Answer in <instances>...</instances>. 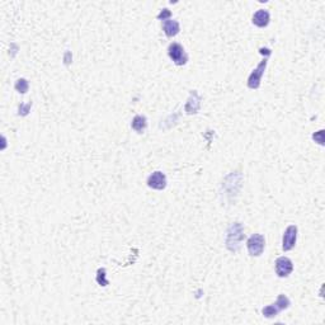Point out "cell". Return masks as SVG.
<instances>
[{"instance_id":"6da1fadb","label":"cell","mask_w":325,"mask_h":325,"mask_svg":"<svg viewBox=\"0 0 325 325\" xmlns=\"http://www.w3.org/2000/svg\"><path fill=\"white\" fill-rule=\"evenodd\" d=\"M245 237L244 234L243 226L239 222L232 223L231 226L227 230V237H226V246L231 252H236L237 249L240 248V243Z\"/></svg>"},{"instance_id":"7a4b0ae2","label":"cell","mask_w":325,"mask_h":325,"mask_svg":"<svg viewBox=\"0 0 325 325\" xmlns=\"http://www.w3.org/2000/svg\"><path fill=\"white\" fill-rule=\"evenodd\" d=\"M290 305H291V301H290L289 297L286 296V295L281 294L278 295L277 301H276V303L262 309V314H263L266 318H274L277 317L281 311L289 309Z\"/></svg>"},{"instance_id":"3957f363","label":"cell","mask_w":325,"mask_h":325,"mask_svg":"<svg viewBox=\"0 0 325 325\" xmlns=\"http://www.w3.org/2000/svg\"><path fill=\"white\" fill-rule=\"evenodd\" d=\"M168 55H169L170 60H172L177 66L186 65L187 61H188V55L186 54L183 46H182L181 43H170L169 47H168Z\"/></svg>"},{"instance_id":"277c9868","label":"cell","mask_w":325,"mask_h":325,"mask_svg":"<svg viewBox=\"0 0 325 325\" xmlns=\"http://www.w3.org/2000/svg\"><path fill=\"white\" fill-rule=\"evenodd\" d=\"M266 246V239L263 235L260 234H253L246 241V248H248L249 254L252 257H259L262 255Z\"/></svg>"},{"instance_id":"5b68a950","label":"cell","mask_w":325,"mask_h":325,"mask_svg":"<svg viewBox=\"0 0 325 325\" xmlns=\"http://www.w3.org/2000/svg\"><path fill=\"white\" fill-rule=\"evenodd\" d=\"M267 62H268V56L264 57V60L260 61L259 65L253 70V73L249 75L248 78V88L250 89H258L260 87V80H262V77H263L264 70L267 68Z\"/></svg>"},{"instance_id":"8992f818","label":"cell","mask_w":325,"mask_h":325,"mask_svg":"<svg viewBox=\"0 0 325 325\" xmlns=\"http://www.w3.org/2000/svg\"><path fill=\"white\" fill-rule=\"evenodd\" d=\"M297 240V226L296 225H290L285 230L282 236V249L285 252H290L296 245Z\"/></svg>"},{"instance_id":"52a82bcc","label":"cell","mask_w":325,"mask_h":325,"mask_svg":"<svg viewBox=\"0 0 325 325\" xmlns=\"http://www.w3.org/2000/svg\"><path fill=\"white\" fill-rule=\"evenodd\" d=\"M147 187L151 188V190H156V191H163L165 190V187H167V177L163 172H154L153 174H150L149 178L146 181Z\"/></svg>"},{"instance_id":"ba28073f","label":"cell","mask_w":325,"mask_h":325,"mask_svg":"<svg viewBox=\"0 0 325 325\" xmlns=\"http://www.w3.org/2000/svg\"><path fill=\"white\" fill-rule=\"evenodd\" d=\"M294 271V263L287 257H280L276 260V273L278 277H289Z\"/></svg>"},{"instance_id":"9c48e42d","label":"cell","mask_w":325,"mask_h":325,"mask_svg":"<svg viewBox=\"0 0 325 325\" xmlns=\"http://www.w3.org/2000/svg\"><path fill=\"white\" fill-rule=\"evenodd\" d=\"M269 20H271V15H269V11L266 10V9H259L254 13L253 15V24L259 28H264L269 24Z\"/></svg>"},{"instance_id":"30bf717a","label":"cell","mask_w":325,"mask_h":325,"mask_svg":"<svg viewBox=\"0 0 325 325\" xmlns=\"http://www.w3.org/2000/svg\"><path fill=\"white\" fill-rule=\"evenodd\" d=\"M200 107H201V99L198 97L197 92L192 91L190 99H188V102L186 105V112L188 114H195L200 110Z\"/></svg>"},{"instance_id":"8fae6325","label":"cell","mask_w":325,"mask_h":325,"mask_svg":"<svg viewBox=\"0 0 325 325\" xmlns=\"http://www.w3.org/2000/svg\"><path fill=\"white\" fill-rule=\"evenodd\" d=\"M163 31H164L167 37H174L181 31V26H179L178 20L174 19H167L163 22Z\"/></svg>"},{"instance_id":"7c38bea8","label":"cell","mask_w":325,"mask_h":325,"mask_svg":"<svg viewBox=\"0 0 325 325\" xmlns=\"http://www.w3.org/2000/svg\"><path fill=\"white\" fill-rule=\"evenodd\" d=\"M131 127H132V130H135L137 133L144 132L147 127L146 117L135 116V118L132 119V123H131Z\"/></svg>"},{"instance_id":"4fadbf2b","label":"cell","mask_w":325,"mask_h":325,"mask_svg":"<svg viewBox=\"0 0 325 325\" xmlns=\"http://www.w3.org/2000/svg\"><path fill=\"white\" fill-rule=\"evenodd\" d=\"M15 89L22 94L27 93V91H28V82L26 79H18L17 83H15Z\"/></svg>"},{"instance_id":"5bb4252c","label":"cell","mask_w":325,"mask_h":325,"mask_svg":"<svg viewBox=\"0 0 325 325\" xmlns=\"http://www.w3.org/2000/svg\"><path fill=\"white\" fill-rule=\"evenodd\" d=\"M170 15H172L170 10H168V9H164V10H161L160 14L158 15V19H163V22H164V20L169 19Z\"/></svg>"},{"instance_id":"9a60e30c","label":"cell","mask_w":325,"mask_h":325,"mask_svg":"<svg viewBox=\"0 0 325 325\" xmlns=\"http://www.w3.org/2000/svg\"><path fill=\"white\" fill-rule=\"evenodd\" d=\"M323 135H324V131H319V132H317L315 133L314 136H313V139L314 140H318V142H319L320 145H323L324 144V140H323Z\"/></svg>"}]
</instances>
